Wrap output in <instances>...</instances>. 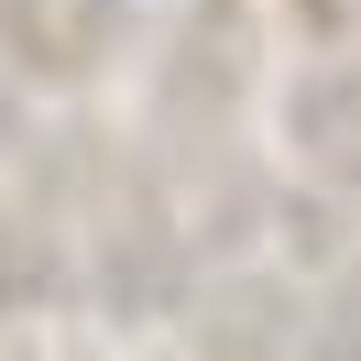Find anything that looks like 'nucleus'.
Here are the masks:
<instances>
[{
  "label": "nucleus",
  "instance_id": "nucleus-2",
  "mask_svg": "<svg viewBox=\"0 0 361 361\" xmlns=\"http://www.w3.org/2000/svg\"><path fill=\"white\" fill-rule=\"evenodd\" d=\"M329 361H361V285L329 307Z\"/></svg>",
  "mask_w": 361,
  "mask_h": 361
},
{
  "label": "nucleus",
  "instance_id": "nucleus-1",
  "mask_svg": "<svg viewBox=\"0 0 361 361\" xmlns=\"http://www.w3.org/2000/svg\"><path fill=\"white\" fill-rule=\"evenodd\" d=\"M295 132H307V154H317V164L361 176V77H317L307 110H295Z\"/></svg>",
  "mask_w": 361,
  "mask_h": 361
}]
</instances>
